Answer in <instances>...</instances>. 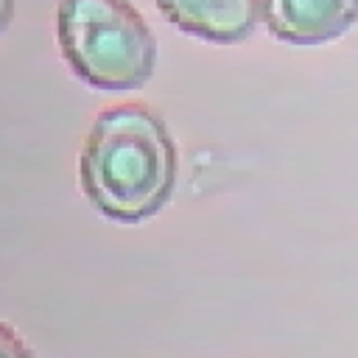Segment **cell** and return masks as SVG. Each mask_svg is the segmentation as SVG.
I'll list each match as a JSON object with an SVG mask.
<instances>
[{
  "label": "cell",
  "instance_id": "obj_1",
  "mask_svg": "<svg viewBox=\"0 0 358 358\" xmlns=\"http://www.w3.org/2000/svg\"><path fill=\"white\" fill-rule=\"evenodd\" d=\"M176 145L148 106L98 115L81 148V190L106 218L137 224L157 215L176 187Z\"/></svg>",
  "mask_w": 358,
  "mask_h": 358
},
{
  "label": "cell",
  "instance_id": "obj_2",
  "mask_svg": "<svg viewBox=\"0 0 358 358\" xmlns=\"http://www.w3.org/2000/svg\"><path fill=\"white\" fill-rule=\"evenodd\" d=\"M56 34L70 70L95 90H137L157 67V42L126 0H62Z\"/></svg>",
  "mask_w": 358,
  "mask_h": 358
},
{
  "label": "cell",
  "instance_id": "obj_3",
  "mask_svg": "<svg viewBox=\"0 0 358 358\" xmlns=\"http://www.w3.org/2000/svg\"><path fill=\"white\" fill-rule=\"evenodd\" d=\"M268 31L291 45H322L352 28L358 0H263Z\"/></svg>",
  "mask_w": 358,
  "mask_h": 358
},
{
  "label": "cell",
  "instance_id": "obj_4",
  "mask_svg": "<svg viewBox=\"0 0 358 358\" xmlns=\"http://www.w3.org/2000/svg\"><path fill=\"white\" fill-rule=\"evenodd\" d=\"M157 6L185 34L218 45L243 42L263 14V0H157Z\"/></svg>",
  "mask_w": 358,
  "mask_h": 358
},
{
  "label": "cell",
  "instance_id": "obj_5",
  "mask_svg": "<svg viewBox=\"0 0 358 358\" xmlns=\"http://www.w3.org/2000/svg\"><path fill=\"white\" fill-rule=\"evenodd\" d=\"M0 358H34V352L22 344V338L0 322Z\"/></svg>",
  "mask_w": 358,
  "mask_h": 358
},
{
  "label": "cell",
  "instance_id": "obj_6",
  "mask_svg": "<svg viewBox=\"0 0 358 358\" xmlns=\"http://www.w3.org/2000/svg\"><path fill=\"white\" fill-rule=\"evenodd\" d=\"M11 14H14V0H0V34L8 28Z\"/></svg>",
  "mask_w": 358,
  "mask_h": 358
}]
</instances>
